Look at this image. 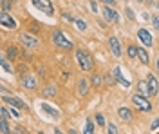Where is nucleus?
Masks as SVG:
<instances>
[{
  "instance_id": "21",
  "label": "nucleus",
  "mask_w": 159,
  "mask_h": 134,
  "mask_svg": "<svg viewBox=\"0 0 159 134\" xmlns=\"http://www.w3.org/2000/svg\"><path fill=\"white\" fill-rule=\"evenodd\" d=\"M15 2H16V0H2V2H0V7H2L4 13H7V11L15 6Z\"/></svg>"
},
{
  "instance_id": "14",
  "label": "nucleus",
  "mask_w": 159,
  "mask_h": 134,
  "mask_svg": "<svg viewBox=\"0 0 159 134\" xmlns=\"http://www.w3.org/2000/svg\"><path fill=\"white\" fill-rule=\"evenodd\" d=\"M114 80H116V82H119L123 87H130V80L123 76V72H121V67H119V65H116V67H114Z\"/></svg>"
},
{
  "instance_id": "43",
  "label": "nucleus",
  "mask_w": 159,
  "mask_h": 134,
  "mask_svg": "<svg viewBox=\"0 0 159 134\" xmlns=\"http://www.w3.org/2000/svg\"><path fill=\"white\" fill-rule=\"evenodd\" d=\"M157 69H159V58H157Z\"/></svg>"
},
{
  "instance_id": "35",
  "label": "nucleus",
  "mask_w": 159,
  "mask_h": 134,
  "mask_svg": "<svg viewBox=\"0 0 159 134\" xmlns=\"http://www.w3.org/2000/svg\"><path fill=\"white\" fill-rule=\"evenodd\" d=\"M63 18H65L67 22H76V18H72V16H70L69 13H63Z\"/></svg>"
},
{
  "instance_id": "44",
  "label": "nucleus",
  "mask_w": 159,
  "mask_h": 134,
  "mask_svg": "<svg viewBox=\"0 0 159 134\" xmlns=\"http://www.w3.org/2000/svg\"><path fill=\"white\" fill-rule=\"evenodd\" d=\"M38 134H45V132H38Z\"/></svg>"
},
{
  "instance_id": "10",
  "label": "nucleus",
  "mask_w": 159,
  "mask_h": 134,
  "mask_svg": "<svg viewBox=\"0 0 159 134\" xmlns=\"http://www.w3.org/2000/svg\"><path fill=\"white\" fill-rule=\"evenodd\" d=\"M109 47H110V53H112L116 58H119V56L123 54V51H121V44H119V40L116 38V36H110L109 38Z\"/></svg>"
},
{
  "instance_id": "4",
  "label": "nucleus",
  "mask_w": 159,
  "mask_h": 134,
  "mask_svg": "<svg viewBox=\"0 0 159 134\" xmlns=\"http://www.w3.org/2000/svg\"><path fill=\"white\" fill-rule=\"evenodd\" d=\"M20 42H22V45L24 47H29V49H36L40 45V40L36 38V36H33V35H29V33H20Z\"/></svg>"
},
{
  "instance_id": "8",
  "label": "nucleus",
  "mask_w": 159,
  "mask_h": 134,
  "mask_svg": "<svg viewBox=\"0 0 159 134\" xmlns=\"http://www.w3.org/2000/svg\"><path fill=\"white\" fill-rule=\"evenodd\" d=\"M2 100H4L6 103H9L11 107H16V109H20V111L27 109V105L22 102L20 98H16V96H6V94H4V96H2Z\"/></svg>"
},
{
  "instance_id": "38",
  "label": "nucleus",
  "mask_w": 159,
  "mask_h": 134,
  "mask_svg": "<svg viewBox=\"0 0 159 134\" xmlns=\"http://www.w3.org/2000/svg\"><path fill=\"white\" fill-rule=\"evenodd\" d=\"M99 2H105V4H107L109 7H110V6H112V4H114V0H99Z\"/></svg>"
},
{
  "instance_id": "39",
  "label": "nucleus",
  "mask_w": 159,
  "mask_h": 134,
  "mask_svg": "<svg viewBox=\"0 0 159 134\" xmlns=\"http://www.w3.org/2000/svg\"><path fill=\"white\" fill-rule=\"evenodd\" d=\"M31 29H33L34 33H38V25H36V24H31Z\"/></svg>"
},
{
  "instance_id": "12",
  "label": "nucleus",
  "mask_w": 159,
  "mask_h": 134,
  "mask_svg": "<svg viewBox=\"0 0 159 134\" xmlns=\"http://www.w3.org/2000/svg\"><path fill=\"white\" fill-rule=\"evenodd\" d=\"M138 38L143 42V45H145V47H150V45L154 44V40H152V35H150L147 29H143V27L138 31Z\"/></svg>"
},
{
  "instance_id": "41",
  "label": "nucleus",
  "mask_w": 159,
  "mask_h": 134,
  "mask_svg": "<svg viewBox=\"0 0 159 134\" xmlns=\"http://www.w3.org/2000/svg\"><path fill=\"white\" fill-rule=\"evenodd\" d=\"M54 134H63L61 131H58V129H54Z\"/></svg>"
},
{
  "instance_id": "20",
  "label": "nucleus",
  "mask_w": 159,
  "mask_h": 134,
  "mask_svg": "<svg viewBox=\"0 0 159 134\" xmlns=\"http://www.w3.org/2000/svg\"><path fill=\"white\" fill-rule=\"evenodd\" d=\"M2 71H6V72H11L13 74V65L9 63V60H7V56H2Z\"/></svg>"
},
{
  "instance_id": "1",
  "label": "nucleus",
  "mask_w": 159,
  "mask_h": 134,
  "mask_svg": "<svg viewBox=\"0 0 159 134\" xmlns=\"http://www.w3.org/2000/svg\"><path fill=\"white\" fill-rule=\"evenodd\" d=\"M76 62H78L80 69L85 72L92 71V67H94V62H92V58H90L89 53H85L83 49H78L76 51Z\"/></svg>"
},
{
  "instance_id": "34",
  "label": "nucleus",
  "mask_w": 159,
  "mask_h": 134,
  "mask_svg": "<svg viewBox=\"0 0 159 134\" xmlns=\"http://www.w3.org/2000/svg\"><path fill=\"white\" fill-rule=\"evenodd\" d=\"M9 114H11V116H15V118H20V113H18V109H16V107H11Z\"/></svg>"
},
{
  "instance_id": "32",
  "label": "nucleus",
  "mask_w": 159,
  "mask_h": 134,
  "mask_svg": "<svg viewBox=\"0 0 159 134\" xmlns=\"http://www.w3.org/2000/svg\"><path fill=\"white\" fill-rule=\"evenodd\" d=\"M152 25H154V29L159 33V16H152Z\"/></svg>"
},
{
  "instance_id": "36",
  "label": "nucleus",
  "mask_w": 159,
  "mask_h": 134,
  "mask_svg": "<svg viewBox=\"0 0 159 134\" xmlns=\"http://www.w3.org/2000/svg\"><path fill=\"white\" fill-rule=\"evenodd\" d=\"M89 4H90V9H92V11H94V13H98V6H96V2H89Z\"/></svg>"
},
{
  "instance_id": "9",
  "label": "nucleus",
  "mask_w": 159,
  "mask_h": 134,
  "mask_svg": "<svg viewBox=\"0 0 159 134\" xmlns=\"http://www.w3.org/2000/svg\"><path fill=\"white\" fill-rule=\"evenodd\" d=\"M40 111L47 113L52 120H58V118H60V111L56 109V107H52L51 103H47V102H42V103H40Z\"/></svg>"
},
{
  "instance_id": "5",
  "label": "nucleus",
  "mask_w": 159,
  "mask_h": 134,
  "mask_svg": "<svg viewBox=\"0 0 159 134\" xmlns=\"http://www.w3.org/2000/svg\"><path fill=\"white\" fill-rule=\"evenodd\" d=\"M0 25H2V29H11V31L18 27L16 20L11 16L9 13H4V11H2V15H0Z\"/></svg>"
},
{
  "instance_id": "15",
  "label": "nucleus",
  "mask_w": 159,
  "mask_h": 134,
  "mask_svg": "<svg viewBox=\"0 0 159 134\" xmlns=\"http://www.w3.org/2000/svg\"><path fill=\"white\" fill-rule=\"evenodd\" d=\"M147 83H148V89H150V96H157V91H159L157 78H156L154 74H148V78H147Z\"/></svg>"
},
{
  "instance_id": "13",
  "label": "nucleus",
  "mask_w": 159,
  "mask_h": 134,
  "mask_svg": "<svg viewBox=\"0 0 159 134\" xmlns=\"http://www.w3.org/2000/svg\"><path fill=\"white\" fill-rule=\"evenodd\" d=\"M89 87L90 83L87 78H80L78 83H76V91H78V96H85V94L89 93Z\"/></svg>"
},
{
  "instance_id": "17",
  "label": "nucleus",
  "mask_w": 159,
  "mask_h": 134,
  "mask_svg": "<svg viewBox=\"0 0 159 134\" xmlns=\"http://www.w3.org/2000/svg\"><path fill=\"white\" fill-rule=\"evenodd\" d=\"M118 114H119V118H121L123 122H130V120H132V111L127 109V107H119Z\"/></svg>"
},
{
  "instance_id": "2",
  "label": "nucleus",
  "mask_w": 159,
  "mask_h": 134,
  "mask_svg": "<svg viewBox=\"0 0 159 134\" xmlns=\"http://www.w3.org/2000/svg\"><path fill=\"white\" fill-rule=\"evenodd\" d=\"M52 42H54V45L56 47H60V49H63V51H69V49H72L74 47V44L65 36V33L63 31H54L52 33Z\"/></svg>"
},
{
  "instance_id": "37",
  "label": "nucleus",
  "mask_w": 159,
  "mask_h": 134,
  "mask_svg": "<svg viewBox=\"0 0 159 134\" xmlns=\"http://www.w3.org/2000/svg\"><path fill=\"white\" fill-rule=\"evenodd\" d=\"M157 127H159V118H157V120H154V122H152V131H156Z\"/></svg>"
},
{
  "instance_id": "27",
  "label": "nucleus",
  "mask_w": 159,
  "mask_h": 134,
  "mask_svg": "<svg viewBox=\"0 0 159 134\" xmlns=\"http://www.w3.org/2000/svg\"><path fill=\"white\" fill-rule=\"evenodd\" d=\"M11 134H27V131H25L24 127L16 125V127H13V129H11Z\"/></svg>"
},
{
  "instance_id": "45",
  "label": "nucleus",
  "mask_w": 159,
  "mask_h": 134,
  "mask_svg": "<svg viewBox=\"0 0 159 134\" xmlns=\"http://www.w3.org/2000/svg\"><path fill=\"white\" fill-rule=\"evenodd\" d=\"M138 2H143V0H138Z\"/></svg>"
},
{
  "instance_id": "19",
  "label": "nucleus",
  "mask_w": 159,
  "mask_h": 134,
  "mask_svg": "<svg viewBox=\"0 0 159 134\" xmlns=\"http://www.w3.org/2000/svg\"><path fill=\"white\" fill-rule=\"evenodd\" d=\"M138 89H139V94H143V96H150V89H148V83L147 82H139Z\"/></svg>"
},
{
  "instance_id": "30",
  "label": "nucleus",
  "mask_w": 159,
  "mask_h": 134,
  "mask_svg": "<svg viewBox=\"0 0 159 134\" xmlns=\"http://www.w3.org/2000/svg\"><path fill=\"white\" fill-rule=\"evenodd\" d=\"M107 131H109V134H118V127L114 123H109L107 125Z\"/></svg>"
},
{
  "instance_id": "29",
  "label": "nucleus",
  "mask_w": 159,
  "mask_h": 134,
  "mask_svg": "<svg viewBox=\"0 0 159 134\" xmlns=\"http://www.w3.org/2000/svg\"><path fill=\"white\" fill-rule=\"evenodd\" d=\"M94 120H96V123L99 125V127H103V125H105V118H103V114H96V116H94Z\"/></svg>"
},
{
  "instance_id": "7",
  "label": "nucleus",
  "mask_w": 159,
  "mask_h": 134,
  "mask_svg": "<svg viewBox=\"0 0 159 134\" xmlns=\"http://www.w3.org/2000/svg\"><path fill=\"white\" fill-rule=\"evenodd\" d=\"M31 2L34 4L36 9H40L42 13H45V15H52L54 13V7H52L51 0H31Z\"/></svg>"
},
{
  "instance_id": "18",
  "label": "nucleus",
  "mask_w": 159,
  "mask_h": 134,
  "mask_svg": "<svg viewBox=\"0 0 159 134\" xmlns=\"http://www.w3.org/2000/svg\"><path fill=\"white\" fill-rule=\"evenodd\" d=\"M138 58H139V62L141 63H150V56H148V53L145 51L143 47H138Z\"/></svg>"
},
{
  "instance_id": "25",
  "label": "nucleus",
  "mask_w": 159,
  "mask_h": 134,
  "mask_svg": "<svg viewBox=\"0 0 159 134\" xmlns=\"http://www.w3.org/2000/svg\"><path fill=\"white\" fill-rule=\"evenodd\" d=\"M127 54H129V58H136L138 56V47L136 45H129L127 47Z\"/></svg>"
},
{
  "instance_id": "24",
  "label": "nucleus",
  "mask_w": 159,
  "mask_h": 134,
  "mask_svg": "<svg viewBox=\"0 0 159 134\" xmlns=\"http://www.w3.org/2000/svg\"><path fill=\"white\" fill-rule=\"evenodd\" d=\"M43 94L45 96H56V85H47L43 89Z\"/></svg>"
},
{
  "instance_id": "3",
  "label": "nucleus",
  "mask_w": 159,
  "mask_h": 134,
  "mask_svg": "<svg viewBox=\"0 0 159 134\" xmlns=\"http://www.w3.org/2000/svg\"><path fill=\"white\" fill-rule=\"evenodd\" d=\"M132 103L138 107L139 111H143V113H150L152 111V103L147 100V96H143V94H136L134 98H132Z\"/></svg>"
},
{
  "instance_id": "31",
  "label": "nucleus",
  "mask_w": 159,
  "mask_h": 134,
  "mask_svg": "<svg viewBox=\"0 0 159 134\" xmlns=\"http://www.w3.org/2000/svg\"><path fill=\"white\" fill-rule=\"evenodd\" d=\"M2 134H11V129L7 125V122H2Z\"/></svg>"
},
{
  "instance_id": "11",
  "label": "nucleus",
  "mask_w": 159,
  "mask_h": 134,
  "mask_svg": "<svg viewBox=\"0 0 159 134\" xmlns=\"http://www.w3.org/2000/svg\"><path fill=\"white\" fill-rule=\"evenodd\" d=\"M101 15L105 16V20H107V22H114V24H119V15L116 13V11L110 9L109 6L101 9Z\"/></svg>"
},
{
  "instance_id": "42",
  "label": "nucleus",
  "mask_w": 159,
  "mask_h": 134,
  "mask_svg": "<svg viewBox=\"0 0 159 134\" xmlns=\"http://www.w3.org/2000/svg\"><path fill=\"white\" fill-rule=\"evenodd\" d=\"M69 134H78V132H76V131H72V129H70V131H69Z\"/></svg>"
},
{
  "instance_id": "26",
  "label": "nucleus",
  "mask_w": 159,
  "mask_h": 134,
  "mask_svg": "<svg viewBox=\"0 0 159 134\" xmlns=\"http://www.w3.org/2000/svg\"><path fill=\"white\" fill-rule=\"evenodd\" d=\"M74 24H76V27H78L80 31H85L87 29V24H85V20H81V18H76Z\"/></svg>"
},
{
  "instance_id": "46",
  "label": "nucleus",
  "mask_w": 159,
  "mask_h": 134,
  "mask_svg": "<svg viewBox=\"0 0 159 134\" xmlns=\"http://www.w3.org/2000/svg\"><path fill=\"white\" fill-rule=\"evenodd\" d=\"M157 134H159V132H157Z\"/></svg>"
},
{
  "instance_id": "16",
  "label": "nucleus",
  "mask_w": 159,
  "mask_h": 134,
  "mask_svg": "<svg viewBox=\"0 0 159 134\" xmlns=\"http://www.w3.org/2000/svg\"><path fill=\"white\" fill-rule=\"evenodd\" d=\"M6 56H7L9 62H16V60H18V47H16V45H9Z\"/></svg>"
},
{
  "instance_id": "6",
  "label": "nucleus",
  "mask_w": 159,
  "mask_h": 134,
  "mask_svg": "<svg viewBox=\"0 0 159 134\" xmlns=\"http://www.w3.org/2000/svg\"><path fill=\"white\" fill-rule=\"evenodd\" d=\"M20 83H22V87H24V89L33 91V89H36V87H38V78H36L34 74H24V76L20 78Z\"/></svg>"
},
{
  "instance_id": "28",
  "label": "nucleus",
  "mask_w": 159,
  "mask_h": 134,
  "mask_svg": "<svg viewBox=\"0 0 159 134\" xmlns=\"http://www.w3.org/2000/svg\"><path fill=\"white\" fill-rule=\"evenodd\" d=\"M0 114H2V122H9V113H7V109H6V107H2V109H0Z\"/></svg>"
},
{
  "instance_id": "23",
  "label": "nucleus",
  "mask_w": 159,
  "mask_h": 134,
  "mask_svg": "<svg viewBox=\"0 0 159 134\" xmlns=\"http://www.w3.org/2000/svg\"><path fill=\"white\" fill-rule=\"evenodd\" d=\"M83 134H94V123H92L90 120H87V122H85V127H83Z\"/></svg>"
},
{
  "instance_id": "33",
  "label": "nucleus",
  "mask_w": 159,
  "mask_h": 134,
  "mask_svg": "<svg viewBox=\"0 0 159 134\" xmlns=\"http://www.w3.org/2000/svg\"><path fill=\"white\" fill-rule=\"evenodd\" d=\"M125 15H127V18H129V20H136V15H134V11L129 9V7H127V11H125Z\"/></svg>"
},
{
  "instance_id": "40",
  "label": "nucleus",
  "mask_w": 159,
  "mask_h": 134,
  "mask_svg": "<svg viewBox=\"0 0 159 134\" xmlns=\"http://www.w3.org/2000/svg\"><path fill=\"white\" fill-rule=\"evenodd\" d=\"M105 78H107V83H109V85H112V76H110V74H107Z\"/></svg>"
},
{
  "instance_id": "22",
  "label": "nucleus",
  "mask_w": 159,
  "mask_h": 134,
  "mask_svg": "<svg viewBox=\"0 0 159 134\" xmlns=\"http://www.w3.org/2000/svg\"><path fill=\"white\" fill-rule=\"evenodd\" d=\"M101 82H103V78H101V76H99L98 72H96V74H92V76H90V83H92V85H94V87H96V89H98L99 85H101Z\"/></svg>"
}]
</instances>
